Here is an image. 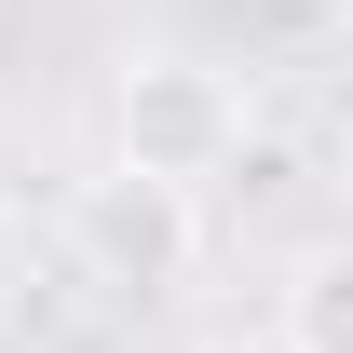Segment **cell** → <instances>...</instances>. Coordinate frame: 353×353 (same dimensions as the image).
<instances>
[{
	"label": "cell",
	"instance_id": "cell-1",
	"mask_svg": "<svg viewBox=\"0 0 353 353\" xmlns=\"http://www.w3.org/2000/svg\"><path fill=\"white\" fill-rule=\"evenodd\" d=\"M245 82H231L218 54H176V41H136L109 68V163L136 176H176V190H218L245 163Z\"/></svg>",
	"mask_w": 353,
	"mask_h": 353
},
{
	"label": "cell",
	"instance_id": "cell-2",
	"mask_svg": "<svg viewBox=\"0 0 353 353\" xmlns=\"http://www.w3.org/2000/svg\"><path fill=\"white\" fill-rule=\"evenodd\" d=\"M68 259L109 285V299H176L190 272H204V190H176V176H82L68 190Z\"/></svg>",
	"mask_w": 353,
	"mask_h": 353
},
{
	"label": "cell",
	"instance_id": "cell-3",
	"mask_svg": "<svg viewBox=\"0 0 353 353\" xmlns=\"http://www.w3.org/2000/svg\"><path fill=\"white\" fill-rule=\"evenodd\" d=\"M272 326H285L299 353H353V231L299 245V272H285V299H272Z\"/></svg>",
	"mask_w": 353,
	"mask_h": 353
},
{
	"label": "cell",
	"instance_id": "cell-4",
	"mask_svg": "<svg viewBox=\"0 0 353 353\" xmlns=\"http://www.w3.org/2000/svg\"><path fill=\"white\" fill-rule=\"evenodd\" d=\"M14 299H28V245H14V218H0V326H14Z\"/></svg>",
	"mask_w": 353,
	"mask_h": 353
},
{
	"label": "cell",
	"instance_id": "cell-5",
	"mask_svg": "<svg viewBox=\"0 0 353 353\" xmlns=\"http://www.w3.org/2000/svg\"><path fill=\"white\" fill-rule=\"evenodd\" d=\"M204 353H299V340H285V326H218Z\"/></svg>",
	"mask_w": 353,
	"mask_h": 353
},
{
	"label": "cell",
	"instance_id": "cell-6",
	"mask_svg": "<svg viewBox=\"0 0 353 353\" xmlns=\"http://www.w3.org/2000/svg\"><path fill=\"white\" fill-rule=\"evenodd\" d=\"M299 14H312V28H353V0H299Z\"/></svg>",
	"mask_w": 353,
	"mask_h": 353
}]
</instances>
